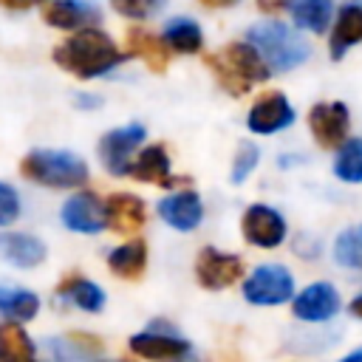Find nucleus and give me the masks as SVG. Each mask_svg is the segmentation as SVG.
<instances>
[{"mask_svg": "<svg viewBox=\"0 0 362 362\" xmlns=\"http://www.w3.org/2000/svg\"><path fill=\"white\" fill-rule=\"evenodd\" d=\"M246 40L260 54V59L266 62L269 71H291L300 62H305L311 54L305 40L283 23H260V25L249 28Z\"/></svg>", "mask_w": 362, "mask_h": 362, "instance_id": "nucleus-3", "label": "nucleus"}, {"mask_svg": "<svg viewBox=\"0 0 362 362\" xmlns=\"http://www.w3.org/2000/svg\"><path fill=\"white\" fill-rule=\"evenodd\" d=\"M76 105H82V107H93V105H99V99H93V96H76Z\"/></svg>", "mask_w": 362, "mask_h": 362, "instance_id": "nucleus-38", "label": "nucleus"}, {"mask_svg": "<svg viewBox=\"0 0 362 362\" xmlns=\"http://www.w3.org/2000/svg\"><path fill=\"white\" fill-rule=\"evenodd\" d=\"M45 23L54 28H88V23L99 20V8L88 0H51L42 11Z\"/></svg>", "mask_w": 362, "mask_h": 362, "instance_id": "nucleus-18", "label": "nucleus"}, {"mask_svg": "<svg viewBox=\"0 0 362 362\" xmlns=\"http://www.w3.org/2000/svg\"><path fill=\"white\" fill-rule=\"evenodd\" d=\"M204 6H209V8H226V6H232L235 0H201Z\"/></svg>", "mask_w": 362, "mask_h": 362, "instance_id": "nucleus-36", "label": "nucleus"}, {"mask_svg": "<svg viewBox=\"0 0 362 362\" xmlns=\"http://www.w3.org/2000/svg\"><path fill=\"white\" fill-rule=\"evenodd\" d=\"M291 122H294V107H291V102H288L283 93H277V90L263 93V96L252 105V110H249V116H246L249 130H252V133H260V136L277 133V130L288 127Z\"/></svg>", "mask_w": 362, "mask_h": 362, "instance_id": "nucleus-11", "label": "nucleus"}, {"mask_svg": "<svg viewBox=\"0 0 362 362\" xmlns=\"http://www.w3.org/2000/svg\"><path fill=\"white\" fill-rule=\"evenodd\" d=\"M141 141H144V127L139 122L116 127V130H110V133H105L99 139V147H96L99 150V161L105 164L107 173L124 175L130 170V156Z\"/></svg>", "mask_w": 362, "mask_h": 362, "instance_id": "nucleus-7", "label": "nucleus"}, {"mask_svg": "<svg viewBox=\"0 0 362 362\" xmlns=\"http://www.w3.org/2000/svg\"><path fill=\"white\" fill-rule=\"evenodd\" d=\"M257 6H260L263 11H277V8L286 6V0H257Z\"/></svg>", "mask_w": 362, "mask_h": 362, "instance_id": "nucleus-34", "label": "nucleus"}, {"mask_svg": "<svg viewBox=\"0 0 362 362\" xmlns=\"http://www.w3.org/2000/svg\"><path fill=\"white\" fill-rule=\"evenodd\" d=\"M334 175L348 184H362V139L342 141L334 158Z\"/></svg>", "mask_w": 362, "mask_h": 362, "instance_id": "nucleus-27", "label": "nucleus"}, {"mask_svg": "<svg viewBox=\"0 0 362 362\" xmlns=\"http://www.w3.org/2000/svg\"><path fill=\"white\" fill-rule=\"evenodd\" d=\"M65 303H71V305H76V308H82V311H102V305H105V291L93 283V280H88V277H68L62 286H59V291H57Z\"/></svg>", "mask_w": 362, "mask_h": 362, "instance_id": "nucleus-25", "label": "nucleus"}, {"mask_svg": "<svg viewBox=\"0 0 362 362\" xmlns=\"http://www.w3.org/2000/svg\"><path fill=\"white\" fill-rule=\"evenodd\" d=\"M351 314L362 320V291H359V294H356V297L351 300Z\"/></svg>", "mask_w": 362, "mask_h": 362, "instance_id": "nucleus-35", "label": "nucleus"}, {"mask_svg": "<svg viewBox=\"0 0 362 362\" xmlns=\"http://www.w3.org/2000/svg\"><path fill=\"white\" fill-rule=\"evenodd\" d=\"M37 3H42V0H0V6H3V8H14V11L31 8V6H37Z\"/></svg>", "mask_w": 362, "mask_h": 362, "instance_id": "nucleus-33", "label": "nucleus"}, {"mask_svg": "<svg viewBox=\"0 0 362 362\" xmlns=\"http://www.w3.org/2000/svg\"><path fill=\"white\" fill-rule=\"evenodd\" d=\"M17 215H20V198H17V192L8 184L0 181V226L14 223Z\"/></svg>", "mask_w": 362, "mask_h": 362, "instance_id": "nucleus-32", "label": "nucleus"}, {"mask_svg": "<svg viewBox=\"0 0 362 362\" xmlns=\"http://www.w3.org/2000/svg\"><path fill=\"white\" fill-rule=\"evenodd\" d=\"M99 362H119V359H99Z\"/></svg>", "mask_w": 362, "mask_h": 362, "instance_id": "nucleus-39", "label": "nucleus"}, {"mask_svg": "<svg viewBox=\"0 0 362 362\" xmlns=\"http://www.w3.org/2000/svg\"><path fill=\"white\" fill-rule=\"evenodd\" d=\"M308 127L320 147H337L348 136V107L342 102H320L308 113Z\"/></svg>", "mask_w": 362, "mask_h": 362, "instance_id": "nucleus-13", "label": "nucleus"}, {"mask_svg": "<svg viewBox=\"0 0 362 362\" xmlns=\"http://www.w3.org/2000/svg\"><path fill=\"white\" fill-rule=\"evenodd\" d=\"M158 215L164 223H170L173 229L178 232H189L201 223L204 218V204H201V195L192 192V189H181V192H173L167 195L164 201H158Z\"/></svg>", "mask_w": 362, "mask_h": 362, "instance_id": "nucleus-14", "label": "nucleus"}, {"mask_svg": "<svg viewBox=\"0 0 362 362\" xmlns=\"http://www.w3.org/2000/svg\"><path fill=\"white\" fill-rule=\"evenodd\" d=\"M356 42H362V3H345L331 28L328 51L334 59H342L345 51H351Z\"/></svg>", "mask_w": 362, "mask_h": 362, "instance_id": "nucleus-17", "label": "nucleus"}, {"mask_svg": "<svg viewBox=\"0 0 362 362\" xmlns=\"http://www.w3.org/2000/svg\"><path fill=\"white\" fill-rule=\"evenodd\" d=\"M334 260L339 266H345V269H362V223L337 235V240H334Z\"/></svg>", "mask_w": 362, "mask_h": 362, "instance_id": "nucleus-28", "label": "nucleus"}, {"mask_svg": "<svg viewBox=\"0 0 362 362\" xmlns=\"http://www.w3.org/2000/svg\"><path fill=\"white\" fill-rule=\"evenodd\" d=\"M127 51L133 57L144 59L147 68L156 71V74H161L167 68V62H170V48L164 45V40L150 34V31H144V28H130L127 31Z\"/></svg>", "mask_w": 362, "mask_h": 362, "instance_id": "nucleus-20", "label": "nucleus"}, {"mask_svg": "<svg viewBox=\"0 0 362 362\" xmlns=\"http://www.w3.org/2000/svg\"><path fill=\"white\" fill-rule=\"evenodd\" d=\"M107 266L116 277H124V280H136L141 277L144 266H147V243L144 240H127L122 246H116L110 255H107Z\"/></svg>", "mask_w": 362, "mask_h": 362, "instance_id": "nucleus-21", "label": "nucleus"}, {"mask_svg": "<svg viewBox=\"0 0 362 362\" xmlns=\"http://www.w3.org/2000/svg\"><path fill=\"white\" fill-rule=\"evenodd\" d=\"M286 8L291 11V20L300 28L322 34L328 28V23H331L334 3L331 0H286Z\"/></svg>", "mask_w": 362, "mask_h": 362, "instance_id": "nucleus-24", "label": "nucleus"}, {"mask_svg": "<svg viewBox=\"0 0 362 362\" xmlns=\"http://www.w3.org/2000/svg\"><path fill=\"white\" fill-rule=\"evenodd\" d=\"M240 291L252 305H283L294 297V277L283 263H263L243 280Z\"/></svg>", "mask_w": 362, "mask_h": 362, "instance_id": "nucleus-5", "label": "nucleus"}, {"mask_svg": "<svg viewBox=\"0 0 362 362\" xmlns=\"http://www.w3.org/2000/svg\"><path fill=\"white\" fill-rule=\"evenodd\" d=\"M240 229H243V238L252 246H260V249H274V246H280L286 240V221H283V215L277 209L266 206V204H252L243 212Z\"/></svg>", "mask_w": 362, "mask_h": 362, "instance_id": "nucleus-8", "label": "nucleus"}, {"mask_svg": "<svg viewBox=\"0 0 362 362\" xmlns=\"http://www.w3.org/2000/svg\"><path fill=\"white\" fill-rule=\"evenodd\" d=\"M0 362H40L37 348L20 322H0Z\"/></svg>", "mask_w": 362, "mask_h": 362, "instance_id": "nucleus-22", "label": "nucleus"}, {"mask_svg": "<svg viewBox=\"0 0 362 362\" xmlns=\"http://www.w3.org/2000/svg\"><path fill=\"white\" fill-rule=\"evenodd\" d=\"M161 40H164V45H167L170 51H178V54H195V51H201V45H204V34H201L198 23H192V20H187V17L170 20Z\"/></svg>", "mask_w": 362, "mask_h": 362, "instance_id": "nucleus-26", "label": "nucleus"}, {"mask_svg": "<svg viewBox=\"0 0 362 362\" xmlns=\"http://www.w3.org/2000/svg\"><path fill=\"white\" fill-rule=\"evenodd\" d=\"M257 158H260V150L252 144V141H243L235 153V164H232V184H240L249 178V173L257 167Z\"/></svg>", "mask_w": 362, "mask_h": 362, "instance_id": "nucleus-29", "label": "nucleus"}, {"mask_svg": "<svg viewBox=\"0 0 362 362\" xmlns=\"http://www.w3.org/2000/svg\"><path fill=\"white\" fill-rule=\"evenodd\" d=\"M130 351L147 362H198L192 345L175 334L173 328L170 331H161V328H147L141 334H133L130 337Z\"/></svg>", "mask_w": 362, "mask_h": 362, "instance_id": "nucleus-6", "label": "nucleus"}, {"mask_svg": "<svg viewBox=\"0 0 362 362\" xmlns=\"http://www.w3.org/2000/svg\"><path fill=\"white\" fill-rule=\"evenodd\" d=\"M62 223L71 232H82V235H96L105 226V204L99 201L96 192H76L62 204Z\"/></svg>", "mask_w": 362, "mask_h": 362, "instance_id": "nucleus-12", "label": "nucleus"}, {"mask_svg": "<svg viewBox=\"0 0 362 362\" xmlns=\"http://www.w3.org/2000/svg\"><path fill=\"white\" fill-rule=\"evenodd\" d=\"M133 178L139 181H150V184H158V187H173L175 178L170 175V158H167V150L161 144H150L144 147L133 161H130V170H127Z\"/></svg>", "mask_w": 362, "mask_h": 362, "instance_id": "nucleus-19", "label": "nucleus"}, {"mask_svg": "<svg viewBox=\"0 0 362 362\" xmlns=\"http://www.w3.org/2000/svg\"><path fill=\"white\" fill-rule=\"evenodd\" d=\"M45 243L25 232H0V260L17 269H34L45 260Z\"/></svg>", "mask_w": 362, "mask_h": 362, "instance_id": "nucleus-15", "label": "nucleus"}, {"mask_svg": "<svg viewBox=\"0 0 362 362\" xmlns=\"http://www.w3.org/2000/svg\"><path fill=\"white\" fill-rule=\"evenodd\" d=\"M339 362H362V348H354L351 354H345Z\"/></svg>", "mask_w": 362, "mask_h": 362, "instance_id": "nucleus-37", "label": "nucleus"}, {"mask_svg": "<svg viewBox=\"0 0 362 362\" xmlns=\"http://www.w3.org/2000/svg\"><path fill=\"white\" fill-rule=\"evenodd\" d=\"M124 54L99 28H82L54 48V62L79 79H93L119 65Z\"/></svg>", "mask_w": 362, "mask_h": 362, "instance_id": "nucleus-1", "label": "nucleus"}, {"mask_svg": "<svg viewBox=\"0 0 362 362\" xmlns=\"http://www.w3.org/2000/svg\"><path fill=\"white\" fill-rule=\"evenodd\" d=\"M42 345L48 348V354H51V359H54V362H76V359H82V356L88 354V351H82V348H79V342L65 339V337H59V339L48 337Z\"/></svg>", "mask_w": 362, "mask_h": 362, "instance_id": "nucleus-30", "label": "nucleus"}, {"mask_svg": "<svg viewBox=\"0 0 362 362\" xmlns=\"http://www.w3.org/2000/svg\"><path fill=\"white\" fill-rule=\"evenodd\" d=\"M206 65L212 68L218 85L226 93H232V96L246 93L255 82H263L272 74L266 68V62L260 59V54L249 42H229L223 51L209 54L206 57Z\"/></svg>", "mask_w": 362, "mask_h": 362, "instance_id": "nucleus-2", "label": "nucleus"}, {"mask_svg": "<svg viewBox=\"0 0 362 362\" xmlns=\"http://www.w3.org/2000/svg\"><path fill=\"white\" fill-rule=\"evenodd\" d=\"M40 311V297L28 288L0 286V314L8 322H28Z\"/></svg>", "mask_w": 362, "mask_h": 362, "instance_id": "nucleus-23", "label": "nucleus"}, {"mask_svg": "<svg viewBox=\"0 0 362 362\" xmlns=\"http://www.w3.org/2000/svg\"><path fill=\"white\" fill-rule=\"evenodd\" d=\"M342 308V297L339 291L325 283V280H317L311 286H305L297 297H294V317L303 320V322H325L331 317H337V311Z\"/></svg>", "mask_w": 362, "mask_h": 362, "instance_id": "nucleus-10", "label": "nucleus"}, {"mask_svg": "<svg viewBox=\"0 0 362 362\" xmlns=\"http://www.w3.org/2000/svg\"><path fill=\"white\" fill-rule=\"evenodd\" d=\"M144 223V201L133 192H113L105 201V226L113 232H136Z\"/></svg>", "mask_w": 362, "mask_h": 362, "instance_id": "nucleus-16", "label": "nucleus"}, {"mask_svg": "<svg viewBox=\"0 0 362 362\" xmlns=\"http://www.w3.org/2000/svg\"><path fill=\"white\" fill-rule=\"evenodd\" d=\"M110 3L119 14H124L130 20H144V17L156 14L161 6V0H110Z\"/></svg>", "mask_w": 362, "mask_h": 362, "instance_id": "nucleus-31", "label": "nucleus"}, {"mask_svg": "<svg viewBox=\"0 0 362 362\" xmlns=\"http://www.w3.org/2000/svg\"><path fill=\"white\" fill-rule=\"evenodd\" d=\"M243 274V260L238 255H226V252H218L212 246L201 249L198 252V260H195V277L204 288H229L232 283H238Z\"/></svg>", "mask_w": 362, "mask_h": 362, "instance_id": "nucleus-9", "label": "nucleus"}, {"mask_svg": "<svg viewBox=\"0 0 362 362\" xmlns=\"http://www.w3.org/2000/svg\"><path fill=\"white\" fill-rule=\"evenodd\" d=\"M20 170L28 181H37V184L54 187V189L79 187L88 181V164L68 150H45V147L31 150L23 158Z\"/></svg>", "mask_w": 362, "mask_h": 362, "instance_id": "nucleus-4", "label": "nucleus"}]
</instances>
